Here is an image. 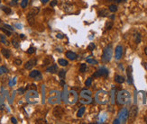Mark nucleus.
I'll return each mask as SVG.
<instances>
[{
  "label": "nucleus",
  "mask_w": 147,
  "mask_h": 124,
  "mask_svg": "<svg viewBox=\"0 0 147 124\" xmlns=\"http://www.w3.org/2000/svg\"><path fill=\"white\" fill-rule=\"evenodd\" d=\"M35 52V49L33 48V47H30L29 49H28V50H27V53L28 54H33Z\"/></svg>",
  "instance_id": "36"
},
{
  "label": "nucleus",
  "mask_w": 147,
  "mask_h": 124,
  "mask_svg": "<svg viewBox=\"0 0 147 124\" xmlns=\"http://www.w3.org/2000/svg\"><path fill=\"white\" fill-rule=\"evenodd\" d=\"M24 88L18 89V92H19L20 93H24Z\"/></svg>",
  "instance_id": "41"
},
{
  "label": "nucleus",
  "mask_w": 147,
  "mask_h": 124,
  "mask_svg": "<svg viewBox=\"0 0 147 124\" xmlns=\"http://www.w3.org/2000/svg\"><path fill=\"white\" fill-rule=\"evenodd\" d=\"M48 1H49V0H41V2H42L43 4H46Z\"/></svg>",
  "instance_id": "46"
},
{
  "label": "nucleus",
  "mask_w": 147,
  "mask_h": 124,
  "mask_svg": "<svg viewBox=\"0 0 147 124\" xmlns=\"http://www.w3.org/2000/svg\"><path fill=\"white\" fill-rule=\"evenodd\" d=\"M11 120H12V122H13V123H14V124L17 123V120H16V119H15V118H14V117L11 118Z\"/></svg>",
  "instance_id": "40"
},
{
  "label": "nucleus",
  "mask_w": 147,
  "mask_h": 124,
  "mask_svg": "<svg viewBox=\"0 0 147 124\" xmlns=\"http://www.w3.org/2000/svg\"><path fill=\"white\" fill-rule=\"evenodd\" d=\"M112 27H113V21H108L106 23V29L107 30H110Z\"/></svg>",
  "instance_id": "28"
},
{
  "label": "nucleus",
  "mask_w": 147,
  "mask_h": 124,
  "mask_svg": "<svg viewBox=\"0 0 147 124\" xmlns=\"http://www.w3.org/2000/svg\"><path fill=\"white\" fill-rule=\"evenodd\" d=\"M52 114H53L55 118L61 119L63 116V114H64V110L62 107H55L53 109V111H52Z\"/></svg>",
  "instance_id": "6"
},
{
  "label": "nucleus",
  "mask_w": 147,
  "mask_h": 124,
  "mask_svg": "<svg viewBox=\"0 0 147 124\" xmlns=\"http://www.w3.org/2000/svg\"><path fill=\"white\" fill-rule=\"evenodd\" d=\"M27 4H28V0H23L21 2V6L23 8H25L27 6Z\"/></svg>",
  "instance_id": "33"
},
{
  "label": "nucleus",
  "mask_w": 147,
  "mask_h": 124,
  "mask_svg": "<svg viewBox=\"0 0 147 124\" xmlns=\"http://www.w3.org/2000/svg\"><path fill=\"white\" fill-rule=\"evenodd\" d=\"M137 112H138V108H137V106L134 105V106L131 107L130 111L128 112V119H129L130 122H133L135 120V118L137 116Z\"/></svg>",
  "instance_id": "4"
},
{
  "label": "nucleus",
  "mask_w": 147,
  "mask_h": 124,
  "mask_svg": "<svg viewBox=\"0 0 147 124\" xmlns=\"http://www.w3.org/2000/svg\"><path fill=\"white\" fill-rule=\"evenodd\" d=\"M95 47H96V46H95L94 43H90V44L89 45V47H88V49H89V50H93V49H95Z\"/></svg>",
  "instance_id": "38"
},
{
  "label": "nucleus",
  "mask_w": 147,
  "mask_h": 124,
  "mask_svg": "<svg viewBox=\"0 0 147 124\" xmlns=\"http://www.w3.org/2000/svg\"><path fill=\"white\" fill-rule=\"evenodd\" d=\"M115 1H116V3H120L121 1H122V0H115Z\"/></svg>",
  "instance_id": "48"
},
{
  "label": "nucleus",
  "mask_w": 147,
  "mask_h": 124,
  "mask_svg": "<svg viewBox=\"0 0 147 124\" xmlns=\"http://www.w3.org/2000/svg\"><path fill=\"white\" fill-rule=\"evenodd\" d=\"M109 99L108 93L105 91H99L96 94V100L99 103H107Z\"/></svg>",
  "instance_id": "2"
},
{
  "label": "nucleus",
  "mask_w": 147,
  "mask_h": 124,
  "mask_svg": "<svg viewBox=\"0 0 147 124\" xmlns=\"http://www.w3.org/2000/svg\"><path fill=\"white\" fill-rule=\"evenodd\" d=\"M20 37H21V39H24V38H25V36L24 35V34H21V35H20Z\"/></svg>",
  "instance_id": "47"
},
{
  "label": "nucleus",
  "mask_w": 147,
  "mask_h": 124,
  "mask_svg": "<svg viewBox=\"0 0 147 124\" xmlns=\"http://www.w3.org/2000/svg\"><path fill=\"white\" fill-rule=\"evenodd\" d=\"M57 4H58V1L57 0H53V1L51 2V6H55Z\"/></svg>",
  "instance_id": "39"
},
{
  "label": "nucleus",
  "mask_w": 147,
  "mask_h": 124,
  "mask_svg": "<svg viewBox=\"0 0 147 124\" xmlns=\"http://www.w3.org/2000/svg\"><path fill=\"white\" fill-rule=\"evenodd\" d=\"M128 118V111L126 108H123L119 112V120L120 122H125Z\"/></svg>",
  "instance_id": "5"
},
{
  "label": "nucleus",
  "mask_w": 147,
  "mask_h": 124,
  "mask_svg": "<svg viewBox=\"0 0 147 124\" xmlns=\"http://www.w3.org/2000/svg\"><path fill=\"white\" fill-rule=\"evenodd\" d=\"M65 75H66V71L65 70H62H62L59 72V76H60V77L64 78V77H65Z\"/></svg>",
  "instance_id": "31"
},
{
  "label": "nucleus",
  "mask_w": 147,
  "mask_h": 124,
  "mask_svg": "<svg viewBox=\"0 0 147 124\" xmlns=\"http://www.w3.org/2000/svg\"><path fill=\"white\" fill-rule=\"evenodd\" d=\"M11 42H12V44H13V46L14 47V48H18V47H19V40H17V38H16V37L13 38Z\"/></svg>",
  "instance_id": "19"
},
{
  "label": "nucleus",
  "mask_w": 147,
  "mask_h": 124,
  "mask_svg": "<svg viewBox=\"0 0 147 124\" xmlns=\"http://www.w3.org/2000/svg\"><path fill=\"white\" fill-rule=\"evenodd\" d=\"M134 42L138 44L139 42L141 41V35L139 33H135L134 35Z\"/></svg>",
  "instance_id": "21"
},
{
  "label": "nucleus",
  "mask_w": 147,
  "mask_h": 124,
  "mask_svg": "<svg viewBox=\"0 0 147 124\" xmlns=\"http://www.w3.org/2000/svg\"><path fill=\"white\" fill-rule=\"evenodd\" d=\"M68 99H69L70 103H75L76 101L78 100V94L74 91H71L69 92V94H68Z\"/></svg>",
  "instance_id": "7"
},
{
  "label": "nucleus",
  "mask_w": 147,
  "mask_h": 124,
  "mask_svg": "<svg viewBox=\"0 0 147 124\" xmlns=\"http://www.w3.org/2000/svg\"><path fill=\"white\" fill-rule=\"evenodd\" d=\"M115 55H116V60H119L121 58H122V55H123V48L122 46L118 45L116 48V51H115Z\"/></svg>",
  "instance_id": "10"
},
{
  "label": "nucleus",
  "mask_w": 147,
  "mask_h": 124,
  "mask_svg": "<svg viewBox=\"0 0 147 124\" xmlns=\"http://www.w3.org/2000/svg\"><path fill=\"white\" fill-rule=\"evenodd\" d=\"M57 69H58L57 65H52V66H48L46 71H47V72H50V73H55Z\"/></svg>",
  "instance_id": "16"
},
{
  "label": "nucleus",
  "mask_w": 147,
  "mask_h": 124,
  "mask_svg": "<svg viewBox=\"0 0 147 124\" xmlns=\"http://www.w3.org/2000/svg\"><path fill=\"white\" fill-rule=\"evenodd\" d=\"M1 9H2L6 14H10L11 12H12L11 9H10V7H8V6H1Z\"/></svg>",
  "instance_id": "22"
},
{
  "label": "nucleus",
  "mask_w": 147,
  "mask_h": 124,
  "mask_svg": "<svg viewBox=\"0 0 147 124\" xmlns=\"http://www.w3.org/2000/svg\"><path fill=\"white\" fill-rule=\"evenodd\" d=\"M109 11L112 12V13H115V12L117 11V6L116 4H110L109 5Z\"/></svg>",
  "instance_id": "25"
},
{
  "label": "nucleus",
  "mask_w": 147,
  "mask_h": 124,
  "mask_svg": "<svg viewBox=\"0 0 147 124\" xmlns=\"http://www.w3.org/2000/svg\"><path fill=\"white\" fill-rule=\"evenodd\" d=\"M31 88L32 89H34V90H36V86H35V84H31Z\"/></svg>",
  "instance_id": "45"
},
{
  "label": "nucleus",
  "mask_w": 147,
  "mask_h": 124,
  "mask_svg": "<svg viewBox=\"0 0 147 124\" xmlns=\"http://www.w3.org/2000/svg\"><path fill=\"white\" fill-rule=\"evenodd\" d=\"M40 75V72L38 70H33V71H31V73H30V76L31 77H36L37 75Z\"/></svg>",
  "instance_id": "23"
},
{
  "label": "nucleus",
  "mask_w": 147,
  "mask_h": 124,
  "mask_svg": "<svg viewBox=\"0 0 147 124\" xmlns=\"http://www.w3.org/2000/svg\"><path fill=\"white\" fill-rule=\"evenodd\" d=\"M66 57H67L70 60H74L77 57V55H76L74 52H72V51H67L66 52Z\"/></svg>",
  "instance_id": "13"
},
{
  "label": "nucleus",
  "mask_w": 147,
  "mask_h": 124,
  "mask_svg": "<svg viewBox=\"0 0 147 124\" xmlns=\"http://www.w3.org/2000/svg\"><path fill=\"white\" fill-rule=\"evenodd\" d=\"M36 63H37L36 58H31L30 60H28V61L25 63V65H24V68H25V69H28V70H30V69L33 68V66H35Z\"/></svg>",
  "instance_id": "8"
},
{
  "label": "nucleus",
  "mask_w": 147,
  "mask_h": 124,
  "mask_svg": "<svg viewBox=\"0 0 147 124\" xmlns=\"http://www.w3.org/2000/svg\"><path fill=\"white\" fill-rule=\"evenodd\" d=\"M0 42H2L5 46H9V44H10V42L5 39V35H3V34H0Z\"/></svg>",
  "instance_id": "17"
},
{
  "label": "nucleus",
  "mask_w": 147,
  "mask_h": 124,
  "mask_svg": "<svg viewBox=\"0 0 147 124\" xmlns=\"http://www.w3.org/2000/svg\"><path fill=\"white\" fill-rule=\"evenodd\" d=\"M144 52H145V54L147 55V47L145 48V49H144Z\"/></svg>",
  "instance_id": "49"
},
{
  "label": "nucleus",
  "mask_w": 147,
  "mask_h": 124,
  "mask_svg": "<svg viewBox=\"0 0 147 124\" xmlns=\"http://www.w3.org/2000/svg\"><path fill=\"white\" fill-rule=\"evenodd\" d=\"M14 64H15V65H17V66H20V65L22 64V60L19 59V58H15V59L14 60Z\"/></svg>",
  "instance_id": "37"
},
{
  "label": "nucleus",
  "mask_w": 147,
  "mask_h": 124,
  "mask_svg": "<svg viewBox=\"0 0 147 124\" xmlns=\"http://www.w3.org/2000/svg\"><path fill=\"white\" fill-rule=\"evenodd\" d=\"M127 76H128V83L132 84L133 83V75H132V66H127Z\"/></svg>",
  "instance_id": "11"
},
{
  "label": "nucleus",
  "mask_w": 147,
  "mask_h": 124,
  "mask_svg": "<svg viewBox=\"0 0 147 124\" xmlns=\"http://www.w3.org/2000/svg\"><path fill=\"white\" fill-rule=\"evenodd\" d=\"M87 62L88 63H90V64H92V65H96V64H98V61L97 60H95V59H90V58H88L87 59Z\"/></svg>",
  "instance_id": "34"
},
{
  "label": "nucleus",
  "mask_w": 147,
  "mask_h": 124,
  "mask_svg": "<svg viewBox=\"0 0 147 124\" xmlns=\"http://www.w3.org/2000/svg\"><path fill=\"white\" fill-rule=\"evenodd\" d=\"M144 120H145V122H146V123H147V117H146V118H145V119H144Z\"/></svg>",
  "instance_id": "50"
},
{
  "label": "nucleus",
  "mask_w": 147,
  "mask_h": 124,
  "mask_svg": "<svg viewBox=\"0 0 147 124\" xmlns=\"http://www.w3.org/2000/svg\"><path fill=\"white\" fill-rule=\"evenodd\" d=\"M112 58V45L109 44L106 49H104L103 52L102 60L104 62H108Z\"/></svg>",
  "instance_id": "3"
},
{
  "label": "nucleus",
  "mask_w": 147,
  "mask_h": 124,
  "mask_svg": "<svg viewBox=\"0 0 147 124\" xmlns=\"http://www.w3.org/2000/svg\"><path fill=\"white\" fill-rule=\"evenodd\" d=\"M3 27L4 28H5V29H7V30H9V31H14V28L11 25H8V24H3Z\"/></svg>",
  "instance_id": "35"
},
{
  "label": "nucleus",
  "mask_w": 147,
  "mask_h": 124,
  "mask_svg": "<svg viewBox=\"0 0 147 124\" xmlns=\"http://www.w3.org/2000/svg\"><path fill=\"white\" fill-rule=\"evenodd\" d=\"M115 81H116V83H118V84H122V83L125 82V77L120 75H116L115 76Z\"/></svg>",
  "instance_id": "15"
},
{
  "label": "nucleus",
  "mask_w": 147,
  "mask_h": 124,
  "mask_svg": "<svg viewBox=\"0 0 147 124\" xmlns=\"http://www.w3.org/2000/svg\"><path fill=\"white\" fill-rule=\"evenodd\" d=\"M92 84V78L91 77H89L88 79L86 80V82H85V84L87 85V86H90Z\"/></svg>",
  "instance_id": "32"
},
{
  "label": "nucleus",
  "mask_w": 147,
  "mask_h": 124,
  "mask_svg": "<svg viewBox=\"0 0 147 124\" xmlns=\"http://www.w3.org/2000/svg\"><path fill=\"white\" fill-rule=\"evenodd\" d=\"M131 94L126 90H122L117 93V102L119 104H126L130 101Z\"/></svg>",
  "instance_id": "1"
},
{
  "label": "nucleus",
  "mask_w": 147,
  "mask_h": 124,
  "mask_svg": "<svg viewBox=\"0 0 147 124\" xmlns=\"http://www.w3.org/2000/svg\"><path fill=\"white\" fill-rule=\"evenodd\" d=\"M84 111H85V107H81L80 110H79V111H78V113H77V116H78L79 118L82 117L83 113H84Z\"/></svg>",
  "instance_id": "24"
},
{
  "label": "nucleus",
  "mask_w": 147,
  "mask_h": 124,
  "mask_svg": "<svg viewBox=\"0 0 147 124\" xmlns=\"http://www.w3.org/2000/svg\"><path fill=\"white\" fill-rule=\"evenodd\" d=\"M12 1H14V2H17L18 0H12Z\"/></svg>",
  "instance_id": "51"
},
{
  "label": "nucleus",
  "mask_w": 147,
  "mask_h": 124,
  "mask_svg": "<svg viewBox=\"0 0 147 124\" xmlns=\"http://www.w3.org/2000/svg\"><path fill=\"white\" fill-rule=\"evenodd\" d=\"M113 123H115V124H117V123H120V120H117V119H116V120H114V122H113Z\"/></svg>",
  "instance_id": "44"
},
{
  "label": "nucleus",
  "mask_w": 147,
  "mask_h": 124,
  "mask_svg": "<svg viewBox=\"0 0 147 124\" xmlns=\"http://www.w3.org/2000/svg\"><path fill=\"white\" fill-rule=\"evenodd\" d=\"M27 20H28L29 24L33 25V22H34V15H33V14H31V13H28V15H27Z\"/></svg>",
  "instance_id": "18"
},
{
  "label": "nucleus",
  "mask_w": 147,
  "mask_h": 124,
  "mask_svg": "<svg viewBox=\"0 0 147 124\" xmlns=\"http://www.w3.org/2000/svg\"><path fill=\"white\" fill-rule=\"evenodd\" d=\"M0 30L3 31L4 33H5L7 36H11V31H9V30H7V29H5V28H4V27H1Z\"/></svg>",
  "instance_id": "27"
},
{
  "label": "nucleus",
  "mask_w": 147,
  "mask_h": 124,
  "mask_svg": "<svg viewBox=\"0 0 147 124\" xmlns=\"http://www.w3.org/2000/svg\"><path fill=\"white\" fill-rule=\"evenodd\" d=\"M107 74H108V71H107V68H105V67H101L99 70H98L95 74H94V76H95V77H98V76H101V75L107 76Z\"/></svg>",
  "instance_id": "9"
},
{
  "label": "nucleus",
  "mask_w": 147,
  "mask_h": 124,
  "mask_svg": "<svg viewBox=\"0 0 147 124\" xmlns=\"http://www.w3.org/2000/svg\"><path fill=\"white\" fill-rule=\"evenodd\" d=\"M86 70H87V65L86 64H81L80 67V71L81 73H84Z\"/></svg>",
  "instance_id": "29"
},
{
  "label": "nucleus",
  "mask_w": 147,
  "mask_h": 124,
  "mask_svg": "<svg viewBox=\"0 0 147 124\" xmlns=\"http://www.w3.org/2000/svg\"><path fill=\"white\" fill-rule=\"evenodd\" d=\"M38 13H39V8H37V7L32 8L31 11L29 12V13H31V14H33V15H36Z\"/></svg>",
  "instance_id": "26"
},
{
  "label": "nucleus",
  "mask_w": 147,
  "mask_h": 124,
  "mask_svg": "<svg viewBox=\"0 0 147 124\" xmlns=\"http://www.w3.org/2000/svg\"><path fill=\"white\" fill-rule=\"evenodd\" d=\"M7 72V68L5 67V66H0V75H2V74H5V73H6Z\"/></svg>",
  "instance_id": "30"
},
{
  "label": "nucleus",
  "mask_w": 147,
  "mask_h": 124,
  "mask_svg": "<svg viewBox=\"0 0 147 124\" xmlns=\"http://www.w3.org/2000/svg\"><path fill=\"white\" fill-rule=\"evenodd\" d=\"M0 22H1V19H0Z\"/></svg>",
  "instance_id": "52"
},
{
  "label": "nucleus",
  "mask_w": 147,
  "mask_h": 124,
  "mask_svg": "<svg viewBox=\"0 0 147 124\" xmlns=\"http://www.w3.org/2000/svg\"><path fill=\"white\" fill-rule=\"evenodd\" d=\"M1 52H2L3 56H4L5 58H10V56H11V51H10L9 49H5V48H3V49H1Z\"/></svg>",
  "instance_id": "12"
},
{
  "label": "nucleus",
  "mask_w": 147,
  "mask_h": 124,
  "mask_svg": "<svg viewBox=\"0 0 147 124\" xmlns=\"http://www.w3.org/2000/svg\"><path fill=\"white\" fill-rule=\"evenodd\" d=\"M98 16H100V17H106L108 15V11H107V9H101V10H99L98 11Z\"/></svg>",
  "instance_id": "14"
},
{
  "label": "nucleus",
  "mask_w": 147,
  "mask_h": 124,
  "mask_svg": "<svg viewBox=\"0 0 147 124\" xmlns=\"http://www.w3.org/2000/svg\"><path fill=\"white\" fill-rule=\"evenodd\" d=\"M15 26L18 27V29H22V25L19 24V23H15Z\"/></svg>",
  "instance_id": "43"
},
{
  "label": "nucleus",
  "mask_w": 147,
  "mask_h": 124,
  "mask_svg": "<svg viewBox=\"0 0 147 124\" xmlns=\"http://www.w3.org/2000/svg\"><path fill=\"white\" fill-rule=\"evenodd\" d=\"M58 63L62 66H66L68 65V61L66 59H63V58H59L58 59Z\"/></svg>",
  "instance_id": "20"
},
{
  "label": "nucleus",
  "mask_w": 147,
  "mask_h": 124,
  "mask_svg": "<svg viewBox=\"0 0 147 124\" xmlns=\"http://www.w3.org/2000/svg\"><path fill=\"white\" fill-rule=\"evenodd\" d=\"M57 38H59V39H62L63 35L62 34H60V33H59V34H57Z\"/></svg>",
  "instance_id": "42"
}]
</instances>
